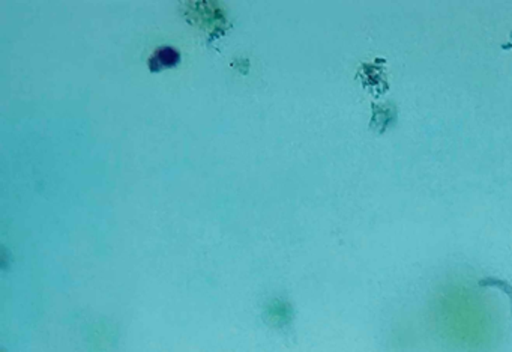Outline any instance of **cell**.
Instances as JSON below:
<instances>
[{
  "label": "cell",
  "mask_w": 512,
  "mask_h": 352,
  "mask_svg": "<svg viewBox=\"0 0 512 352\" xmlns=\"http://www.w3.org/2000/svg\"><path fill=\"white\" fill-rule=\"evenodd\" d=\"M179 62H181V55L173 47H161L150 57L149 68L150 71H160L162 68H172Z\"/></svg>",
  "instance_id": "obj_1"
}]
</instances>
